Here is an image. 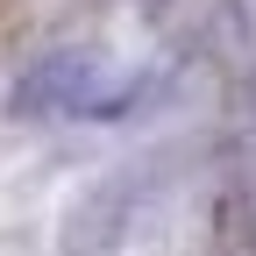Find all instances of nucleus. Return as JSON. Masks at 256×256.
<instances>
[{
    "label": "nucleus",
    "instance_id": "obj_1",
    "mask_svg": "<svg viewBox=\"0 0 256 256\" xmlns=\"http://www.w3.org/2000/svg\"><path fill=\"white\" fill-rule=\"evenodd\" d=\"M100 107H114V78H107V64L92 50L43 57L14 86V114H100Z\"/></svg>",
    "mask_w": 256,
    "mask_h": 256
}]
</instances>
